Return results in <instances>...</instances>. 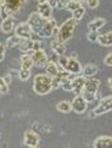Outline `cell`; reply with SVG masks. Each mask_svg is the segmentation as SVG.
I'll use <instances>...</instances> for the list:
<instances>
[{
    "label": "cell",
    "mask_w": 112,
    "mask_h": 148,
    "mask_svg": "<svg viewBox=\"0 0 112 148\" xmlns=\"http://www.w3.org/2000/svg\"><path fill=\"white\" fill-rule=\"evenodd\" d=\"M112 111V95L103 97L99 101V104L92 110L93 116H100Z\"/></svg>",
    "instance_id": "obj_5"
},
{
    "label": "cell",
    "mask_w": 112,
    "mask_h": 148,
    "mask_svg": "<svg viewBox=\"0 0 112 148\" xmlns=\"http://www.w3.org/2000/svg\"><path fill=\"white\" fill-rule=\"evenodd\" d=\"M106 22L107 21L105 18H98L90 22L87 27H88V29H89L90 31L99 32V29L105 25Z\"/></svg>",
    "instance_id": "obj_18"
},
{
    "label": "cell",
    "mask_w": 112,
    "mask_h": 148,
    "mask_svg": "<svg viewBox=\"0 0 112 148\" xmlns=\"http://www.w3.org/2000/svg\"><path fill=\"white\" fill-rule=\"evenodd\" d=\"M0 49H1V59H0V61L2 62L3 60L5 58V56L6 54V46L5 45H4L3 43H1V45H0Z\"/></svg>",
    "instance_id": "obj_32"
},
{
    "label": "cell",
    "mask_w": 112,
    "mask_h": 148,
    "mask_svg": "<svg viewBox=\"0 0 112 148\" xmlns=\"http://www.w3.org/2000/svg\"><path fill=\"white\" fill-rule=\"evenodd\" d=\"M99 35H100V34H99L98 32L90 31L89 33H87V38L90 42H97Z\"/></svg>",
    "instance_id": "obj_28"
},
{
    "label": "cell",
    "mask_w": 112,
    "mask_h": 148,
    "mask_svg": "<svg viewBox=\"0 0 112 148\" xmlns=\"http://www.w3.org/2000/svg\"><path fill=\"white\" fill-rule=\"evenodd\" d=\"M41 141V138L38 133L33 130H27L23 135V143L27 147L31 148H36L39 147Z\"/></svg>",
    "instance_id": "obj_9"
},
{
    "label": "cell",
    "mask_w": 112,
    "mask_h": 148,
    "mask_svg": "<svg viewBox=\"0 0 112 148\" xmlns=\"http://www.w3.org/2000/svg\"><path fill=\"white\" fill-rule=\"evenodd\" d=\"M82 7L81 1L78 0H69L65 5V8L70 12H75L76 10L79 9Z\"/></svg>",
    "instance_id": "obj_24"
},
{
    "label": "cell",
    "mask_w": 112,
    "mask_h": 148,
    "mask_svg": "<svg viewBox=\"0 0 112 148\" xmlns=\"http://www.w3.org/2000/svg\"><path fill=\"white\" fill-rule=\"evenodd\" d=\"M20 51L24 54H27L29 52H34L38 51L39 49H42L41 48V42L33 40V39H25L22 40L20 44L19 45Z\"/></svg>",
    "instance_id": "obj_6"
},
{
    "label": "cell",
    "mask_w": 112,
    "mask_h": 148,
    "mask_svg": "<svg viewBox=\"0 0 112 148\" xmlns=\"http://www.w3.org/2000/svg\"><path fill=\"white\" fill-rule=\"evenodd\" d=\"M31 76V70H24L20 69L18 72V77L21 81H27Z\"/></svg>",
    "instance_id": "obj_25"
},
{
    "label": "cell",
    "mask_w": 112,
    "mask_h": 148,
    "mask_svg": "<svg viewBox=\"0 0 112 148\" xmlns=\"http://www.w3.org/2000/svg\"><path fill=\"white\" fill-rule=\"evenodd\" d=\"M97 42L103 47L112 46V31L100 34Z\"/></svg>",
    "instance_id": "obj_20"
},
{
    "label": "cell",
    "mask_w": 112,
    "mask_h": 148,
    "mask_svg": "<svg viewBox=\"0 0 112 148\" xmlns=\"http://www.w3.org/2000/svg\"><path fill=\"white\" fill-rule=\"evenodd\" d=\"M8 86H9V84L7 83L5 81L3 76H2L0 79V92H1L2 95H4L8 93V90H9Z\"/></svg>",
    "instance_id": "obj_27"
},
{
    "label": "cell",
    "mask_w": 112,
    "mask_h": 148,
    "mask_svg": "<svg viewBox=\"0 0 112 148\" xmlns=\"http://www.w3.org/2000/svg\"><path fill=\"white\" fill-rule=\"evenodd\" d=\"M52 6L50 5L48 2L44 3H39L38 6V12L41 17L49 19L51 18L52 15Z\"/></svg>",
    "instance_id": "obj_16"
},
{
    "label": "cell",
    "mask_w": 112,
    "mask_h": 148,
    "mask_svg": "<svg viewBox=\"0 0 112 148\" xmlns=\"http://www.w3.org/2000/svg\"><path fill=\"white\" fill-rule=\"evenodd\" d=\"M45 68L48 75H49L51 77H55V76H57L60 73V70H61V69H60V67L52 60H48V63L45 65Z\"/></svg>",
    "instance_id": "obj_19"
},
{
    "label": "cell",
    "mask_w": 112,
    "mask_h": 148,
    "mask_svg": "<svg viewBox=\"0 0 112 148\" xmlns=\"http://www.w3.org/2000/svg\"><path fill=\"white\" fill-rule=\"evenodd\" d=\"M72 18L76 19L77 21H81L83 18V15L85 14V8H83V6L80 8L79 9L76 10L75 12H74L72 13Z\"/></svg>",
    "instance_id": "obj_26"
},
{
    "label": "cell",
    "mask_w": 112,
    "mask_h": 148,
    "mask_svg": "<svg viewBox=\"0 0 112 148\" xmlns=\"http://www.w3.org/2000/svg\"><path fill=\"white\" fill-rule=\"evenodd\" d=\"M28 23L31 27L33 33L42 39H49L58 33L56 21L52 18H43L38 12H33L29 17Z\"/></svg>",
    "instance_id": "obj_1"
},
{
    "label": "cell",
    "mask_w": 112,
    "mask_h": 148,
    "mask_svg": "<svg viewBox=\"0 0 112 148\" xmlns=\"http://www.w3.org/2000/svg\"><path fill=\"white\" fill-rule=\"evenodd\" d=\"M14 24H15V18H14L13 15L10 16L8 18L2 21L1 23V29L2 33H10L12 32V30L14 28Z\"/></svg>",
    "instance_id": "obj_17"
},
{
    "label": "cell",
    "mask_w": 112,
    "mask_h": 148,
    "mask_svg": "<svg viewBox=\"0 0 112 148\" xmlns=\"http://www.w3.org/2000/svg\"><path fill=\"white\" fill-rule=\"evenodd\" d=\"M64 70H66V71L73 74V75H79V74L82 73L83 68H82L79 61L75 58L70 57V58H69L67 64H66V68Z\"/></svg>",
    "instance_id": "obj_12"
},
{
    "label": "cell",
    "mask_w": 112,
    "mask_h": 148,
    "mask_svg": "<svg viewBox=\"0 0 112 148\" xmlns=\"http://www.w3.org/2000/svg\"><path fill=\"white\" fill-rule=\"evenodd\" d=\"M100 80L96 78L87 79L81 95L89 103H93L97 99V93L100 86Z\"/></svg>",
    "instance_id": "obj_4"
},
{
    "label": "cell",
    "mask_w": 112,
    "mask_h": 148,
    "mask_svg": "<svg viewBox=\"0 0 112 148\" xmlns=\"http://www.w3.org/2000/svg\"><path fill=\"white\" fill-rule=\"evenodd\" d=\"M88 102L81 95H77L72 101V110L77 114H82L87 110Z\"/></svg>",
    "instance_id": "obj_10"
},
{
    "label": "cell",
    "mask_w": 112,
    "mask_h": 148,
    "mask_svg": "<svg viewBox=\"0 0 112 148\" xmlns=\"http://www.w3.org/2000/svg\"><path fill=\"white\" fill-rule=\"evenodd\" d=\"M48 2L52 6L53 8H62L65 7L63 0H48Z\"/></svg>",
    "instance_id": "obj_29"
},
{
    "label": "cell",
    "mask_w": 112,
    "mask_h": 148,
    "mask_svg": "<svg viewBox=\"0 0 112 148\" xmlns=\"http://www.w3.org/2000/svg\"><path fill=\"white\" fill-rule=\"evenodd\" d=\"M3 78H4L5 81L8 84H10L12 82V77L11 76V75H6V76H3Z\"/></svg>",
    "instance_id": "obj_33"
},
{
    "label": "cell",
    "mask_w": 112,
    "mask_h": 148,
    "mask_svg": "<svg viewBox=\"0 0 112 148\" xmlns=\"http://www.w3.org/2000/svg\"><path fill=\"white\" fill-rule=\"evenodd\" d=\"M50 49L59 57L65 55V53L66 51L65 43L61 42L57 39H55L51 41V42H50Z\"/></svg>",
    "instance_id": "obj_15"
},
{
    "label": "cell",
    "mask_w": 112,
    "mask_h": 148,
    "mask_svg": "<svg viewBox=\"0 0 112 148\" xmlns=\"http://www.w3.org/2000/svg\"><path fill=\"white\" fill-rule=\"evenodd\" d=\"M32 58H33V62H34V66H37L39 68L45 67L48 61V56L43 49H39L38 51H34L32 55Z\"/></svg>",
    "instance_id": "obj_11"
},
{
    "label": "cell",
    "mask_w": 112,
    "mask_h": 148,
    "mask_svg": "<svg viewBox=\"0 0 112 148\" xmlns=\"http://www.w3.org/2000/svg\"><path fill=\"white\" fill-rule=\"evenodd\" d=\"M78 23V21L73 18H69L60 26L58 33L56 36V39L62 43H66L73 36L74 30Z\"/></svg>",
    "instance_id": "obj_3"
},
{
    "label": "cell",
    "mask_w": 112,
    "mask_h": 148,
    "mask_svg": "<svg viewBox=\"0 0 112 148\" xmlns=\"http://www.w3.org/2000/svg\"><path fill=\"white\" fill-rule=\"evenodd\" d=\"M98 73V67L94 64H87L83 68L82 73L86 77H93Z\"/></svg>",
    "instance_id": "obj_21"
},
{
    "label": "cell",
    "mask_w": 112,
    "mask_h": 148,
    "mask_svg": "<svg viewBox=\"0 0 112 148\" xmlns=\"http://www.w3.org/2000/svg\"><path fill=\"white\" fill-rule=\"evenodd\" d=\"M95 148H112V137L102 135L98 137L93 142Z\"/></svg>",
    "instance_id": "obj_14"
},
{
    "label": "cell",
    "mask_w": 112,
    "mask_h": 148,
    "mask_svg": "<svg viewBox=\"0 0 112 148\" xmlns=\"http://www.w3.org/2000/svg\"><path fill=\"white\" fill-rule=\"evenodd\" d=\"M33 91L39 95H46L53 90V78L48 74H37L33 79Z\"/></svg>",
    "instance_id": "obj_2"
},
{
    "label": "cell",
    "mask_w": 112,
    "mask_h": 148,
    "mask_svg": "<svg viewBox=\"0 0 112 148\" xmlns=\"http://www.w3.org/2000/svg\"><path fill=\"white\" fill-rule=\"evenodd\" d=\"M87 79V77L83 75L75 76L72 79V92L75 94L76 95H81L84 88Z\"/></svg>",
    "instance_id": "obj_13"
},
{
    "label": "cell",
    "mask_w": 112,
    "mask_h": 148,
    "mask_svg": "<svg viewBox=\"0 0 112 148\" xmlns=\"http://www.w3.org/2000/svg\"><path fill=\"white\" fill-rule=\"evenodd\" d=\"M22 39L20 37L17 36L16 35H14L8 37V39H6L5 45L6 48H8V49H13L17 45H20Z\"/></svg>",
    "instance_id": "obj_23"
},
{
    "label": "cell",
    "mask_w": 112,
    "mask_h": 148,
    "mask_svg": "<svg viewBox=\"0 0 112 148\" xmlns=\"http://www.w3.org/2000/svg\"><path fill=\"white\" fill-rule=\"evenodd\" d=\"M33 30L28 22H21L14 29V35L20 37L22 40L32 39Z\"/></svg>",
    "instance_id": "obj_7"
},
{
    "label": "cell",
    "mask_w": 112,
    "mask_h": 148,
    "mask_svg": "<svg viewBox=\"0 0 112 148\" xmlns=\"http://www.w3.org/2000/svg\"><path fill=\"white\" fill-rule=\"evenodd\" d=\"M104 64L106 66L112 67V53H108L104 58Z\"/></svg>",
    "instance_id": "obj_31"
},
{
    "label": "cell",
    "mask_w": 112,
    "mask_h": 148,
    "mask_svg": "<svg viewBox=\"0 0 112 148\" xmlns=\"http://www.w3.org/2000/svg\"><path fill=\"white\" fill-rule=\"evenodd\" d=\"M27 0H1V5H4L10 14H13L20 12V9L25 5Z\"/></svg>",
    "instance_id": "obj_8"
},
{
    "label": "cell",
    "mask_w": 112,
    "mask_h": 148,
    "mask_svg": "<svg viewBox=\"0 0 112 148\" xmlns=\"http://www.w3.org/2000/svg\"><path fill=\"white\" fill-rule=\"evenodd\" d=\"M81 2H84L89 8H96L98 7L99 3V0H79Z\"/></svg>",
    "instance_id": "obj_30"
},
{
    "label": "cell",
    "mask_w": 112,
    "mask_h": 148,
    "mask_svg": "<svg viewBox=\"0 0 112 148\" xmlns=\"http://www.w3.org/2000/svg\"><path fill=\"white\" fill-rule=\"evenodd\" d=\"M56 108L60 113H69L72 110V102L69 101H62L56 104Z\"/></svg>",
    "instance_id": "obj_22"
},
{
    "label": "cell",
    "mask_w": 112,
    "mask_h": 148,
    "mask_svg": "<svg viewBox=\"0 0 112 148\" xmlns=\"http://www.w3.org/2000/svg\"><path fill=\"white\" fill-rule=\"evenodd\" d=\"M108 86H109V88L112 91V76H111L110 78L108 79Z\"/></svg>",
    "instance_id": "obj_34"
}]
</instances>
